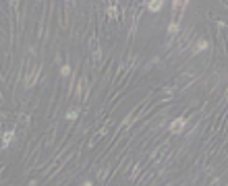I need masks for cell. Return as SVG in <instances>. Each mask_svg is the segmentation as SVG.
Returning a JSON list of instances; mask_svg holds the SVG:
<instances>
[{
    "label": "cell",
    "instance_id": "1",
    "mask_svg": "<svg viewBox=\"0 0 228 186\" xmlns=\"http://www.w3.org/2000/svg\"><path fill=\"white\" fill-rule=\"evenodd\" d=\"M187 124H189V120H187V118H176V120H172V124H170V132L179 134V132L185 130Z\"/></svg>",
    "mask_w": 228,
    "mask_h": 186
},
{
    "label": "cell",
    "instance_id": "2",
    "mask_svg": "<svg viewBox=\"0 0 228 186\" xmlns=\"http://www.w3.org/2000/svg\"><path fill=\"white\" fill-rule=\"evenodd\" d=\"M162 6H164L162 0H149V2H145V10H149V13H160Z\"/></svg>",
    "mask_w": 228,
    "mask_h": 186
},
{
    "label": "cell",
    "instance_id": "3",
    "mask_svg": "<svg viewBox=\"0 0 228 186\" xmlns=\"http://www.w3.org/2000/svg\"><path fill=\"white\" fill-rule=\"evenodd\" d=\"M207 46H209V41H207V39H199V41H197V43H195L193 52H195V54H199V52H203V50H205Z\"/></svg>",
    "mask_w": 228,
    "mask_h": 186
},
{
    "label": "cell",
    "instance_id": "4",
    "mask_svg": "<svg viewBox=\"0 0 228 186\" xmlns=\"http://www.w3.org/2000/svg\"><path fill=\"white\" fill-rule=\"evenodd\" d=\"M106 14H108V17H112V19H116V14H118L116 4H108V6H106Z\"/></svg>",
    "mask_w": 228,
    "mask_h": 186
},
{
    "label": "cell",
    "instance_id": "5",
    "mask_svg": "<svg viewBox=\"0 0 228 186\" xmlns=\"http://www.w3.org/2000/svg\"><path fill=\"white\" fill-rule=\"evenodd\" d=\"M71 75V66L69 64H62L60 66V76H69Z\"/></svg>",
    "mask_w": 228,
    "mask_h": 186
},
{
    "label": "cell",
    "instance_id": "6",
    "mask_svg": "<svg viewBox=\"0 0 228 186\" xmlns=\"http://www.w3.org/2000/svg\"><path fill=\"white\" fill-rule=\"evenodd\" d=\"M77 116H79V110H77V108H75V110H69V112H67V120H75Z\"/></svg>",
    "mask_w": 228,
    "mask_h": 186
},
{
    "label": "cell",
    "instance_id": "7",
    "mask_svg": "<svg viewBox=\"0 0 228 186\" xmlns=\"http://www.w3.org/2000/svg\"><path fill=\"white\" fill-rule=\"evenodd\" d=\"M179 29H180V25H179V23H170V25H168V33L172 35V33H176Z\"/></svg>",
    "mask_w": 228,
    "mask_h": 186
},
{
    "label": "cell",
    "instance_id": "8",
    "mask_svg": "<svg viewBox=\"0 0 228 186\" xmlns=\"http://www.w3.org/2000/svg\"><path fill=\"white\" fill-rule=\"evenodd\" d=\"M11 137H13V132H6V134H4V141H2V147H4V149L8 147V141H11Z\"/></svg>",
    "mask_w": 228,
    "mask_h": 186
},
{
    "label": "cell",
    "instance_id": "9",
    "mask_svg": "<svg viewBox=\"0 0 228 186\" xmlns=\"http://www.w3.org/2000/svg\"><path fill=\"white\" fill-rule=\"evenodd\" d=\"M100 54H102V52H100V50H96V54H93V60H100V58H102Z\"/></svg>",
    "mask_w": 228,
    "mask_h": 186
},
{
    "label": "cell",
    "instance_id": "10",
    "mask_svg": "<svg viewBox=\"0 0 228 186\" xmlns=\"http://www.w3.org/2000/svg\"><path fill=\"white\" fill-rule=\"evenodd\" d=\"M81 186H93V182H91V180H85V182H83Z\"/></svg>",
    "mask_w": 228,
    "mask_h": 186
}]
</instances>
